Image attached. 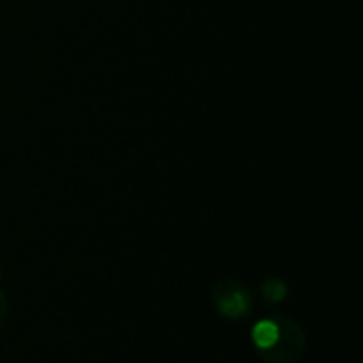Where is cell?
Segmentation results:
<instances>
[{
  "mask_svg": "<svg viewBox=\"0 0 363 363\" xmlns=\"http://www.w3.org/2000/svg\"><path fill=\"white\" fill-rule=\"evenodd\" d=\"M211 304L228 321H240L253 311L251 289L236 279H221L211 287Z\"/></svg>",
  "mask_w": 363,
  "mask_h": 363,
  "instance_id": "6da1fadb",
  "label": "cell"
},
{
  "mask_svg": "<svg viewBox=\"0 0 363 363\" xmlns=\"http://www.w3.org/2000/svg\"><path fill=\"white\" fill-rule=\"evenodd\" d=\"M279 338V325L274 321V317L270 319H264V321H257L251 330V342L253 347L257 349V353L270 349Z\"/></svg>",
  "mask_w": 363,
  "mask_h": 363,
  "instance_id": "3957f363",
  "label": "cell"
},
{
  "mask_svg": "<svg viewBox=\"0 0 363 363\" xmlns=\"http://www.w3.org/2000/svg\"><path fill=\"white\" fill-rule=\"evenodd\" d=\"M262 296L268 304H281L287 298V283L279 277L266 279L262 283Z\"/></svg>",
  "mask_w": 363,
  "mask_h": 363,
  "instance_id": "277c9868",
  "label": "cell"
},
{
  "mask_svg": "<svg viewBox=\"0 0 363 363\" xmlns=\"http://www.w3.org/2000/svg\"><path fill=\"white\" fill-rule=\"evenodd\" d=\"M6 315H9V300H6V294L0 291V328L6 321Z\"/></svg>",
  "mask_w": 363,
  "mask_h": 363,
  "instance_id": "5b68a950",
  "label": "cell"
},
{
  "mask_svg": "<svg viewBox=\"0 0 363 363\" xmlns=\"http://www.w3.org/2000/svg\"><path fill=\"white\" fill-rule=\"evenodd\" d=\"M279 325L277 342L262 351L259 357L266 363H298L306 353V332L302 325L285 315H272Z\"/></svg>",
  "mask_w": 363,
  "mask_h": 363,
  "instance_id": "7a4b0ae2",
  "label": "cell"
}]
</instances>
